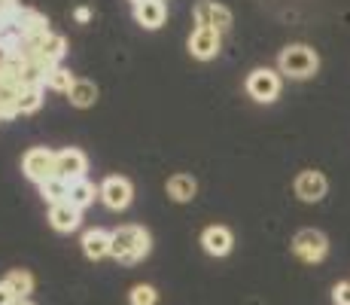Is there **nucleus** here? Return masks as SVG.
<instances>
[{"label":"nucleus","mask_w":350,"mask_h":305,"mask_svg":"<svg viewBox=\"0 0 350 305\" xmlns=\"http://www.w3.org/2000/svg\"><path fill=\"white\" fill-rule=\"evenodd\" d=\"M150 254V232L144 226H119L110 232V256L119 263H140Z\"/></svg>","instance_id":"f257e3e1"},{"label":"nucleus","mask_w":350,"mask_h":305,"mask_svg":"<svg viewBox=\"0 0 350 305\" xmlns=\"http://www.w3.org/2000/svg\"><path fill=\"white\" fill-rule=\"evenodd\" d=\"M317 67H320L317 52L308 49V46H286V49L280 52V73H286V77H293V80L314 77Z\"/></svg>","instance_id":"f03ea898"},{"label":"nucleus","mask_w":350,"mask_h":305,"mask_svg":"<svg viewBox=\"0 0 350 305\" xmlns=\"http://www.w3.org/2000/svg\"><path fill=\"white\" fill-rule=\"evenodd\" d=\"M55 159H58V153L46 150V147H33V150H28L25 153V159H22L25 178L33 180L37 186L40 183H46V180H52L55 178Z\"/></svg>","instance_id":"7ed1b4c3"},{"label":"nucleus","mask_w":350,"mask_h":305,"mask_svg":"<svg viewBox=\"0 0 350 305\" xmlns=\"http://www.w3.org/2000/svg\"><path fill=\"white\" fill-rule=\"evenodd\" d=\"M192 16H195V25H198V28H213L219 34L232 28V12H228V6L213 3V0H198Z\"/></svg>","instance_id":"20e7f679"},{"label":"nucleus","mask_w":350,"mask_h":305,"mask_svg":"<svg viewBox=\"0 0 350 305\" xmlns=\"http://www.w3.org/2000/svg\"><path fill=\"white\" fill-rule=\"evenodd\" d=\"M293 250L299 260L320 263L329 250V241L323 232H317V229H301V232H295V239H293Z\"/></svg>","instance_id":"39448f33"},{"label":"nucleus","mask_w":350,"mask_h":305,"mask_svg":"<svg viewBox=\"0 0 350 305\" xmlns=\"http://www.w3.org/2000/svg\"><path fill=\"white\" fill-rule=\"evenodd\" d=\"M12 25H16L18 31H22L25 40H31V43H43L46 37H49V22H46L43 12L37 10H28V6H18L16 19H12Z\"/></svg>","instance_id":"423d86ee"},{"label":"nucleus","mask_w":350,"mask_h":305,"mask_svg":"<svg viewBox=\"0 0 350 305\" xmlns=\"http://www.w3.org/2000/svg\"><path fill=\"white\" fill-rule=\"evenodd\" d=\"M247 92H250V98L268 104V101H274L280 95V77L274 71H268V67H259V71H253L247 77Z\"/></svg>","instance_id":"0eeeda50"},{"label":"nucleus","mask_w":350,"mask_h":305,"mask_svg":"<svg viewBox=\"0 0 350 305\" xmlns=\"http://www.w3.org/2000/svg\"><path fill=\"white\" fill-rule=\"evenodd\" d=\"M98 195H100V202H104L110 211H122V208L131 205V195H134V189H131V183H128L125 178H107L104 183H100V189H98Z\"/></svg>","instance_id":"6e6552de"},{"label":"nucleus","mask_w":350,"mask_h":305,"mask_svg":"<svg viewBox=\"0 0 350 305\" xmlns=\"http://www.w3.org/2000/svg\"><path fill=\"white\" fill-rule=\"evenodd\" d=\"M85 168H89V162H85V153L77 150V147H70V150L58 153V159H55V178H62L64 183L85 180Z\"/></svg>","instance_id":"1a4fd4ad"},{"label":"nucleus","mask_w":350,"mask_h":305,"mask_svg":"<svg viewBox=\"0 0 350 305\" xmlns=\"http://www.w3.org/2000/svg\"><path fill=\"white\" fill-rule=\"evenodd\" d=\"M189 52H192V58H198V61L213 58L219 52V31H213V28H195L192 37H189Z\"/></svg>","instance_id":"9d476101"},{"label":"nucleus","mask_w":350,"mask_h":305,"mask_svg":"<svg viewBox=\"0 0 350 305\" xmlns=\"http://www.w3.org/2000/svg\"><path fill=\"white\" fill-rule=\"evenodd\" d=\"M295 195L301 202H320L326 195V178L320 171H301L295 178Z\"/></svg>","instance_id":"9b49d317"},{"label":"nucleus","mask_w":350,"mask_h":305,"mask_svg":"<svg viewBox=\"0 0 350 305\" xmlns=\"http://www.w3.org/2000/svg\"><path fill=\"white\" fill-rule=\"evenodd\" d=\"M165 0H146V3H137L134 6V19H137V25H144L146 31H156L165 25Z\"/></svg>","instance_id":"f8f14e48"},{"label":"nucleus","mask_w":350,"mask_h":305,"mask_svg":"<svg viewBox=\"0 0 350 305\" xmlns=\"http://www.w3.org/2000/svg\"><path fill=\"white\" fill-rule=\"evenodd\" d=\"M201 244H204V250L211 256H226L228 250H232L234 239L226 226H207L204 232H201Z\"/></svg>","instance_id":"ddd939ff"},{"label":"nucleus","mask_w":350,"mask_h":305,"mask_svg":"<svg viewBox=\"0 0 350 305\" xmlns=\"http://www.w3.org/2000/svg\"><path fill=\"white\" fill-rule=\"evenodd\" d=\"M49 223L55 232H73L79 226V208H73L70 202H62V205L49 208Z\"/></svg>","instance_id":"4468645a"},{"label":"nucleus","mask_w":350,"mask_h":305,"mask_svg":"<svg viewBox=\"0 0 350 305\" xmlns=\"http://www.w3.org/2000/svg\"><path fill=\"white\" fill-rule=\"evenodd\" d=\"M83 254L89 256V260H104V256L110 254V232H104V229H89V232L83 235Z\"/></svg>","instance_id":"2eb2a0df"},{"label":"nucleus","mask_w":350,"mask_h":305,"mask_svg":"<svg viewBox=\"0 0 350 305\" xmlns=\"http://www.w3.org/2000/svg\"><path fill=\"white\" fill-rule=\"evenodd\" d=\"M195 193H198V183H195L189 174H174V178L167 180V195H171L174 202H192Z\"/></svg>","instance_id":"dca6fc26"},{"label":"nucleus","mask_w":350,"mask_h":305,"mask_svg":"<svg viewBox=\"0 0 350 305\" xmlns=\"http://www.w3.org/2000/svg\"><path fill=\"white\" fill-rule=\"evenodd\" d=\"M95 195H98V189H95V183H89V180H77V183H70V195H67V202H70L73 208H89L92 202H95Z\"/></svg>","instance_id":"f3484780"},{"label":"nucleus","mask_w":350,"mask_h":305,"mask_svg":"<svg viewBox=\"0 0 350 305\" xmlns=\"http://www.w3.org/2000/svg\"><path fill=\"white\" fill-rule=\"evenodd\" d=\"M67 98H70L73 107H92L98 98V89H95V83H89V80H77L73 89L67 92Z\"/></svg>","instance_id":"a211bd4d"},{"label":"nucleus","mask_w":350,"mask_h":305,"mask_svg":"<svg viewBox=\"0 0 350 305\" xmlns=\"http://www.w3.org/2000/svg\"><path fill=\"white\" fill-rule=\"evenodd\" d=\"M40 195L49 205H62V202H67V195H70V183H64L62 178H52V180L40 183Z\"/></svg>","instance_id":"6ab92c4d"},{"label":"nucleus","mask_w":350,"mask_h":305,"mask_svg":"<svg viewBox=\"0 0 350 305\" xmlns=\"http://www.w3.org/2000/svg\"><path fill=\"white\" fill-rule=\"evenodd\" d=\"M64 52H67V40L62 34H49V37L40 43V56L49 61V64H58V61L64 58Z\"/></svg>","instance_id":"aec40b11"},{"label":"nucleus","mask_w":350,"mask_h":305,"mask_svg":"<svg viewBox=\"0 0 350 305\" xmlns=\"http://www.w3.org/2000/svg\"><path fill=\"white\" fill-rule=\"evenodd\" d=\"M3 284L16 293V300H25V296L33 290V278H31V272H25V269H12Z\"/></svg>","instance_id":"412c9836"},{"label":"nucleus","mask_w":350,"mask_h":305,"mask_svg":"<svg viewBox=\"0 0 350 305\" xmlns=\"http://www.w3.org/2000/svg\"><path fill=\"white\" fill-rule=\"evenodd\" d=\"M18 86H10L3 83L0 86V119H12L18 117Z\"/></svg>","instance_id":"4be33fe9"},{"label":"nucleus","mask_w":350,"mask_h":305,"mask_svg":"<svg viewBox=\"0 0 350 305\" xmlns=\"http://www.w3.org/2000/svg\"><path fill=\"white\" fill-rule=\"evenodd\" d=\"M73 83H77V77H73L67 67H52L49 77H46V86H49V89H55V92H70Z\"/></svg>","instance_id":"5701e85b"},{"label":"nucleus","mask_w":350,"mask_h":305,"mask_svg":"<svg viewBox=\"0 0 350 305\" xmlns=\"http://www.w3.org/2000/svg\"><path fill=\"white\" fill-rule=\"evenodd\" d=\"M43 104V89H22L18 92V113H33Z\"/></svg>","instance_id":"b1692460"},{"label":"nucleus","mask_w":350,"mask_h":305,"mask_svg":"<svg viewBox=\"0 0 350 305\" xmlns=\"http://www.w3.org/2000/svg\"><path fill=\"white\" fill-rule=\"evenodd\" d=\"M156 300H159V293L150 284H137V287H131V293H128V302L131 305H156Z\"/></svg>","instance_id":"393cba45"},{"label":"nucleus","mask_w":350,"mask_h":305,"mask_svg":"<svg viewBox=\"0 0 350 305\" xmlns=\"http://www.w3.org/2000/svg\"><path fill=\"white\" fill-rule=\"evenodd\" d=\"M332 300H335V305H350V284H338Z\"/></svg>","instance_id":"a878e982"},{"label":"nucleus","mask_w":350,"mask_h":305,"mask_svg":"<svg viewBox=\"0 0 350 305\" xmlns=\"http://www.w3.org/2000/svg\"><path fill=\"white\" fill-rule=\"evenodd\" d=\"M18 300H16V293H12L10 287H6L3 281H0V305H16Z\"/></svg>","instance_id":"bb28decb"},{"label":"nucleus","mask_w":350,"mask_h":305,"mask_svg":"<svg viewBox=\"0 0 350 305\" xmlns=\"http://www.w3.org/2000/svg\"><path fill=\"white\" fill-rule=\"evenodd\" d=\"M89 19H92V12L85 10V6H79V10H77V22H89Z\"/></svg>","instance_id":"cd10ccee"},{"label":"nucleus","mask_w":350,"mask_h":305,"mask_svg":"<svg viewBox=\"0 0 350 305\" xmlns=\"http://www.w3.org/2000/svg\"><path fill=\"white\" fill-rule=\"evenodd\" d=\"M131 3H134V6H137V3H146V0H131Z\"/></svg>","instance_id":"c85d7f7f"},{"label":"nucleus","mask_w":350,"mask_h":305,"mask_svg":"<svg viewBox=\"0 0 350 305\" xmlns=\"http://www.w3.org/2000/svg\"><path fill=\"white\" fill-rule=\"evenodd\" d=\"M16 305H31V302H25V300H18V302H16Z\"/></svg>","instance_id":"c756f323"}]
</instances>
